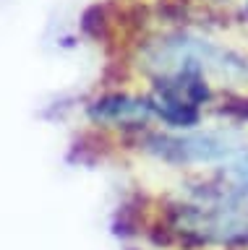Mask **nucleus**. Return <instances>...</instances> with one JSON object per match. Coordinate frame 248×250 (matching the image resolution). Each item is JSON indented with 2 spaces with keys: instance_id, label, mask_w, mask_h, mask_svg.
<instances>
[{
  "instance_id": "obj_3",
  "label": "nucleus",
  "mask_w": 248,
  "mask_h": 250,
  "mask_svg": "<svg viewBox=\"0 0 248 250\" xmlns=\"http://www.w3.org/2000/svg\"><path fill=\"white\" fill-rule=\"evenodd\" d=\"M152 109L157 112L165 123L178 125V128H188L199 120V107H188V104H178V102H170L165 97H152Z\"/></svg>"
},
{
  "instance_id": "obj_4",
  "label": "nucleus",
  "mask_w": 248,
  "mask_h": 250,
  "mask_svg": "<svg viewBox=\"0 0 248 250\" xmlns=\"http://www.w3.org/2000/svg\"><path fill=\"white\" fill-rule=\"evenodd\" d=\"M222 112H230V115L240 117V120H248V99H230L222 107Z\"/></svg>"
},
{
  "instance_id": "obj_1",
  "label": "nucleus",
  "mask_w": 248,
  "mask_h": 250,
  "mask_svg": "<svg viewBox=\"0 0 248 250\" xmlns=\"http://www.w3.org/2000/svg\"><path fill=\"white\" fill-rule=\"evenodd\" d=\"M152 151H157L165 159L175 162H209V159H220L232 151L230 138L220 136V133H204V136H185V138H165V136H154L149 138Z\"/></svg>"
},
{
  "instance_id": "obj_6",
  "label": "nucleus",
  "mask_w": 248,
  "mask_h": 250,
  "mask_svg": "<svg viewBox=\"0 0 248 250\" xmlns=\"http://www.w3.org/2000/svg\"><path fill=\"white\" fill-rule=\"evenodd\" d=\"M246 16H248V3H246Z\"/></svg>"
},
{
  "instance_id": "obj_5",
  "label": "nucleus",
  "mask_w": 248,
  "mask_h": 250,
  "mask_svg": "<svg viewBox=\"0 0 248 250\" xmlns=\"http://www.w3.org/2000/svg\"><path fill=\"white\" fill-rule=\"evenodd\" d=\"M235 175H238V180L240 183H248V156H243V159L238 162V167H235Z\"/></svg>"
},
{
  "instance_id": "obj_2",
  "label": "nucleus",
  "mask_w": 248,
  "mask_h": 250,
  "mask_svg": "<svg viewBox=\"0 0 248 250\" xmlns=\"http://www.w3.org/2000/svg\"><path fill=\"white\" fill-rule=\"evenodd\" d=\"M154 112L152 102L126 97V94H107V97L97 99L89 107V115L99 123H115V125H141L149 120Z\"/></svg>"
}]
</instances>
